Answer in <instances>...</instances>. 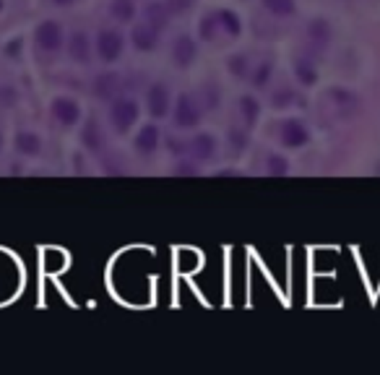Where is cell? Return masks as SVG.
<instances>
[{
    "instance_id": "cell-2",
    "label": "cell",
    "mask_w": 380,
    "mask_h": 375,
    "mask_svg": "<svg viewBox=\"0 0 380 375\" xmlns=\"http://www.w3.org/2000/svg\"><path fill=\"white\" fill-rule=\"evenodd\" d=\"M37 42H40V47L45 49H58L63 45V31L61 26L55 24V21H45L40 29H37Z\"/></svg>"
},
{
    "instance_id": "cell-10",
    "label": "cell",
    "mask_w": 380,
    "mask_h": 375,
    "mask_svg": "<svg viewBox=\"0 0 380 375\" xmlns=\"http://www.w3.org/2000/svg\"><path fill=\"white\" fill-rule=\"evenodd\" d=\"M68 49H70V55L79 60V63H86L89 60V37L86 34H73L68 42Z\"/></svg>"
},
{
    "instance_id": "cell-4",
    "label": "cell",
    "mask_w": 380,
    "mask_h": 375,
    "mask_svg": "<svg viewBox=\"0 0 380 375\" xmlns=\"http://www.w3.org/2000/svg\"><path fill=\"white\" fill-rule=\"evenodd\" d=\"M175 123L180 128H193L198 125V109L193 107V102L188 97H180L177 99V109H175Z\"/></svg>"
},
{
    "instance_id": "cell-8",
    "label": "cell",
    "mask_w": 380,
    "mask_h": 375,
    "mask_svg": "<svg viewBox=\"0 0 380 375\" xmlns=\"http://www.w3.org/2000/svg\"><path fill=\"white\" fill-rule=\"evenodd\" d=\"M172 55L177 60V66H188L190 60L196 58V42L190 37H177L175 47H172Z\"/></svg>"
},
{
    "instance_id": "cell-19",
    "label": "cell",
    "mask_w": 380,
    "mask_h": 375,
    "mask_svg": "<svg viewBox=\"0 0 380 375\" xmlns=\"http://www.w3.org/2000/svg\"><path fill=\"white\" fill-rule=\"evenodd\" d=\"M294 73H297V79H300L302 84H312V81H315V70H312L308 63H297V66H294Z\"/></svg>"
},
{
    "instance_id": "cell-20",
    "label": "cell",
    "mask_w": 380,
    "mask_h": 375,
    "mask_svg": "<svg viewBox=\"0 0 380 375\" xmlns=\"http://www.w3.org/2000/svg\"><path fill=\"white\" fill-rule=\"evenodd\" d=\"M242 112H245V120H248V123H253V120H255V115H258V102H255V99H251V97H245V99H242Z\"/></svg>"
},
{
    "instance_id": "cell-12",
    "label": "cell",
    "mask_w": 380,
    "mask_h": 375,
    "mask_svg": "<svg viewBox=\"0 0 380 375\" xmlns=\"http://www.w3.org/2000/svg\"><path fill=\"white\" fill-rule=\"evenodd\" d=\"M157 141H159V130L154 128V125H146V128L138 133V139H136V146L146 154V151H154L157 148Z\"/></svg>"
},
{
    "instance_id": "cell-26",
    "label": "cell",
    "mask_w": 380,
    "mask_h": 375,
    "mask_svg": "<svg viewBox=\"0 0 380 375\" xmlns=\"http://www.w3.org/2000/svg\"><path fill=\"white\" fill-rule=\"evenodd\" d=\"M235 70H237V73H242V58H235Z\"/></svg>"
},
{
    "instance_id": "cell-18",
    "label": "cell",
    "mask_w": 380,
    "mask_h": 375,
    "mask_svg": "<svg viewBox=\"0 0 380 375\" xmlns=\"http://www.w3.org/2000/svg\"><path fill=\"white\" fill-rule=\"evenodd\" d=\"M219 19L224 24V29L232 31V34H240V19H237V13H232V10H219Z\"/></svg>"
},
{
    "instance_id": "cell-27",
    "label": "cell",
    "mask_w": 380,
    "mask_h": 375,
    "mask_svg": "<svg viewBox=\"0 0 380 375\" xmlns=\"http://www.w3.org/2000/svg\"><path fill=\"white\" fill-rule=\"evenodd\" d=\"M55 3H58V6H65V3H73V0H55Z\"/></svg>"
},
{
    "instance_id": "cell-14",
    "label": "cell",
    "mask_w": 380,
    "mask_h": 375,
    "mask_svg": "<svg viewBox=\"0 0 380 375\" xmlns=\"http://www.w3.org/2000/svg\"><path fill=\"white\" fill-rule=\"evenodd\" d=\"M263 6L274 13V16H290L294 10V0H263Z\"/></svg>"
},
{
    "instance_id": "cell-17",
    "label": "cell",
    "mask_w": 380,
    "mask_h": 375,
    "mask_svg": "<svg viewBox=\"0 0 380 375\" xmlns=\"http://www.w3.org/2000/svg\"><path fill=\"white\" fill-rule=\"evenodd\" d=\"M193 151L203 159L211 157V154H214V139H209V136H198V139L193 141Z\"/></svg>"
},
{
    "instance_id": "cell-23",
    "label": "cell",
    "mask_w": 380,
    "mask_h": 375,
    "mask_svg": "<svg viewBox=\"0 0 380 375\" xmlns=\"http://www.w3.org/2000/svg\"><path fill=\"white\" fill-rule=\"evenodd\" d=\"M214 16H206V19H203V26H200V37H203V40H209L211 34H214Z\"/></svg>"
},
{
    "instance_id": "cell-1",
    "label": "cell",
    "mask_w": 380,
    "mask_h": 375,
    "mask_svg": "<svg viewBox=\"0 0 380 375\" xmlns=\"http://www.w3.org/2000/svg\"><path fill=\"white\" fill-rule=\"evenodd\" d=\"M112 123H115V128L120 130V133H125V130L136 123V118H138V105L133 102V99H118V102H112Z\"/></svg>"
},
{
    "instance_id": "cell-11",
    "label": "cell",
    "mask_w": 380,
    "mask_h": 375,
    "mask_svg": "<svg viewBox=\"0 0 380 375\" xmlns=\"http://www.w3.org/2000/svg\"><path fill=\"white\" fill-rule=\"evenodd\" d=\"M167 16H170V8L161 6V3H151L149 8H146V21H149L151 29H161L167 24Z\"/></svg>"
},
{
    "instance_id": "cell-28",
    "label": "cell",
    "mask_w": 380,
    "mask_h": 375,
    "mask_svg": "<svg viewBox=\"0 0 380 375\" xmlns=\"http://www.w3.org/2000/svg\"><path fill=\"white\" fill-rule=\"evenodd\" d=\"M0 144H3V139H0Z\"/></svg>"
},
{
    "instance_id": "cell-6",
    "label": "cell",
    "mask_w": 380,
    "mask_h": 375,
    "mask_svg": "<svg viewBox=\"0 0 380 375\" xmlns=\"http://www.w3.org/2000/svg\"><path fill=\"white\" fill-rule=\"evenodd\" d=\"M281 139H284V144H287L290 148L305 146V144H308V130L302 128V123L292 120V123H287V125H284V133H281Z\"/></svg>"
},
{
    "instance_id": "cell-25",
    "label": "cell",
    "mask_w": 380,
    "mask_h": 375,
    "mask_svg": "<svg viewBox=\"0 0 380 375\" xmlns=\"http://www.w3.org/2000/svg\"><path fill=\"white\" fill-rule=\"evenodd\" d=\"M185 6H188V0H175V3H170L167 8H170V10H180V8H185Z\"/></svg>"
},
{
    "instance_id": "cell-5",
    "label": "cell",
    "mask_w": 380,
    "mask_h": 375,
    "mask_svg": "<svg viewBox=\"0 0 380 375\" xmlns=\"http://www.w3.org/2000/svg\"><path fill=\"white\" fill-rule=\"evenodd\" d=\"M149 109L151 115H157V118L167 115V109H170V94H167V89L161 84H154L149 89Z\"/></svg>"
},
{
    "instance_id": "cell-21",
    "label": "cell",
    "mask_w": 380,
    "mask_h": 375,
    "mask_svg": "<svg viewBox=\"0 0 380 375\" xmlns=\"http://www.w3.org/2000/svg\"><path fill=\"white\" fill-rule=\"evenodd\" d=\"M97 84H100V86H97L100 97H107V94H112V89H115V76H100Z\"/></svg>"
},
{
    "instance_id": "cell-13",
    "label": "cell",
    "mask_w": 380,
    "mask_h": 375,
    "mask_svg": "<svg viewBox=\"0 0 380 375\" xmlns=\"http://www.w3.org/2000/svg\"><path fill=\"white\" fill-rule=\"evenodd\" d=\"M112 13H115V19L130 21L133 19V13H136L133 0H112Z\"/></svg>"
},
{
    "instance_id": "cell-7",
    "label": "cell",
    "mask_w": 380,
    "mask_h": 375,
    "mask_svg": "<svg viewBox=\"0 0 380 375\" xmlns=\"http://www.w3.org/2000/svg\"><path fill=\"white\" fill-rule=\"evenodd\" d=\"M55 118L61 120L63 125H73L79 120V105L73 99H58L55 102Z\"/></svg>"
},
{
    "instance_id": "cell-16",
    "label": "cell",
    "mask_w": 380,
    "mask_h": 375,
    "mask_svg": "<svg viewBox=\"0 0 380 375\" xmlns=\"http://www.w3.org/2000/svg\"><path fill=\"white\" fill-rule=\"evenodd\" d=\"M16 144H19V151H24V154H37V148H40V139L31 136V133H21Z\"/></svg>"
},
{
    "instance_id": "cell-3",
    "label": "cell",
    "mask_w": 380,
    "mask_h": 375,
    "mask_svg": "<svg viewBox=\"0 0 380 375\" xmlns=\"http://www.w3.org/2000/svg\"><path fill=\"white\" fill-rule=\"evenodd\" d=\"M100 55L102 60H115L118 55H120V49H122V37L118 34V31H102L100 34Z\"/></svg>"
},
{
    "instance_id": "cell-24",
    "label": "cell",
    "mask_w": 380,
    "mask_h": 375,
    "mask_svg": "<svg viewBox=\"0 0 380 375\" xmlns=\"http://www.w3.org/2000/svg\"><path fill=\"white\" fill-rule=\"evenodd\" d=\"M269 70H271V66H263V68L258 70V76H255V84H258V86H263V84H266V76H269Z\"/></svg>"
},
{
    "instance_id": "cell-15",
    "label": "cell",
    "mask_w": 380,
    "mask_h": 375,
    "mask_svg": "<svg viewBox=\"0 0 380 375\" xmlns=\"http://www.w3.org/2000/svg\"><path fill=\"white\" fill-rule=\"evenodd\" d=\"M310 37L318 45H328V40H331V29H328V24L323 19H318V21H312L310 24Z\"/></svg>"
},
{
    "instance_id": "cell-22",
    "label": "cell",
    "mask_w": 380,
    "mask_h": 375,
    "mask_svg": "<svg viewBox=\"0 0 380 375\" xmlns=\"http://www.w3.org/2000/svg\"><path fill=\"white\" fill-rule=\"evenodd\" d=\"M269 172L271 175H287V162L281 157H271L269 159Z\"/></svg>"
},
{
    "instance_id": "cell-9",
    "label": "cell",
    "mask_w": 380,
    "mask_h": 375,
    "mask_svg": "<svg viewBox=\"0 0 380 375\" xmlns=\"http://www.w3.org/2000/svg\"><path fill=\"white\" fill-rule=\"evenodd\" d=\"M130 37H133V45L138 49H154V45H157V29H151L149 24L136 26Z\"/></svg>"
}]
</instances>
